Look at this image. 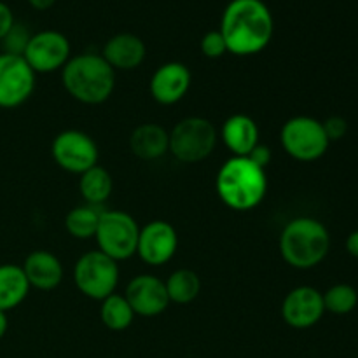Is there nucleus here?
Wrapping results in <instances>:
<instances>
[{"mask_svg": "<svg viewBox=\"0 0 358 358\" xmlns=\"http://www.w3.org/2000/svg\"><path fill=\"white\" fill-rule=\"evenodd\" d=\"M219 31L226 41L227 52L254 56L271 42L275 21L262 0H231L222 13Z\"/></svg>", "mask_w": 358, "mask_h": 358, "instance_id": "obj_1", "label": "nucleus"}, {"mask_svg": "<svg viewBox=\"0 0 358 358\" xmlns=\"http://www.w3.org/2000/svg\"><path fill=\"white\" fill-rule=\"evenodd\" d=\"M217 194L227 208L248 212L262 203L268 192V175L247 156H233L220 166L215 180Z\"/></svg>", "mask_w": 358, "mask_h": 358, "instance_id": "obj_2", "label": "nucleus"}, {"mask_svg": "<svg viewBox=\"0 0 358 358\" xmlns=\"http://www.w3.org/2000/svg\"><path fill=\"white\" fill-rule=\"evenodd\" d=\"M62 83L73 100L84 105H100L114 93L115 70L101 55L84 52L70 56L62 69Z\"/></svg>", "mask_w": 358, "mask_h": 358, "instance_id": "obj_3", "label": "nucleus"}, {"mask_svg": "<svg viewBox=\"0 0 358 358\" xmlns=\"http://www.w3.org/2000/svg\"><path fill=\"white\" fill-rule=\"evenodd\" d=\"M329 250V229L313 217H296L283 227L280 234V252L290 268H317L327 257Z\"/></svg>", "mask_w": 358, "mask_h": 358, "instance_id": "obj_4", "label": "nucleus"}, {"mask_svg": "<svg viewBox=\"0 0 358 358\" xmlns=\"http://www.w3.org/2000/svg\"><path fill=\"white\" fill-rule=\"evenodd\" d=\"M73 283L83 296L101 303L115 294L119 283V262L100 250L86 252L73 266Z\"/></svg>", "mask_w": 358, "mask_h": 358, "instance_id": "obj_5", "label": "nucleus"}, {"mask_svg": "<svg viewBox=\"0 0 358 358\" xmlns=\"http://www.w3.org/2000/svg\"><path fill=\"white\" fill-rule=\"evenodd\" d=\"M140 226L129 213L121 210H101L98 222L96 240L98 250L103 252L115 262L126 261L136 254Z\"/></svg>", "mask_w": 358, "mask_h": 358, "instance_id": "obj_6", "label": "nucleus"}, {"mask_svg": "<svg viewBox=\"0 0 358 358\" xmlns=\"http://www.w3.org/2000/svg\"><path fill=\"white\" fill-rule=\"evenodd\" d=\"M217 145V129L212 121L199 115L178 121L170 131L168 152L180 163H199L213 152Z\"/></svg>", "mask_w": 358, "mask_h": 358, "instance_id": "obj_7", "label": "nucleus"}, {"mask_svg": "<svg viewBox=\"0 0 358 358\" xmlns=\"http://www.w3.org/2000/svg\"><path fill=\"white\" fill-rule=\"evenodd\" d=\"M280 142L290 157L303 163H311L324 157L331 145L322 121L310 115L290 117L282 126Z\"/></svg>", "mask_w": 358, "mask_h": 358, "instance_id": "obj_8", "label": "nucleus"}, {"mask_svg": "<svg viewBox=\"0 0 358 358\" xmlns=\"http://www.w3.org/2000/svg\"><path fill=\"white\" fill-rule=\"evenodd\" d=\"M51 156L62 170L83 175L98 164V147L87 133L65 129L52 140Z\"/></svg>", "mask_w": 358, "mask_h": 358, "instance_id": "obj_9", "label": "nucleus"}, {"mask_svg": "<svg viewBox=\"0 0 358 358\" xmlns=\"http://www.w3.org/2000/svg\"><path fill=\"white\" fill-rule=\"evenodd\" d=\"M35 72L23 56L0 52V108H16L31 96Z\"/></svg>", "mask_w": 358, "mask_h": 358, "instance_id": "obj_10", "label": "nucleus"}, {"mask_svg": "<svg viewBox=\"0 0 358 358\" xmlns=\"http://www.w3.org/2000/svg\"><path fill=\"white\" fill-rule=\"evenodd\" d=\"M35 76L62 70L70 59V42L62 31L42 30L34 34L23 52Z\"/></svg>", "mask_w": 358, "mask_h": 358, "instance_id": "obj_11", "label": "nucleus"}, {"mask_svg": "<svg viewBox=\"0 0 358 358\" xmlns=\"http://www.w3.org/2000/svg\"><path fill=\"white\" fill-rule=\"evenodd\" d=\"M178 250V234L166 220H152L140 227L136 254L152 268L166 264Z\"/></svg>", "mask_w": 358, "mask_h": 358, "instance_id": "obj_12", "label": "nucleus"}, {"mask_svg": "<svg viewBox=\"0 0 358 358\" xmlns=\"http://www.w3.org/2000/svg\"><path fill=\"white\" fill-rule=\"evenodd\" d=\"M325 313L324 296L310 285L290 290L282 304V318L292 329H310L322 320Z\"/></svg>", "mask_w": 358, "mask_h": 358, "instance_id": "obj_13", "label": "nucleus"}, {"mask_svg": "<svg viewBox=\"0 0 358 358\" xmlns=\"http://www.w3.org/2000/svg\"><path fill=\"white\" fill-rule=\"evenodd\" d=\"M126 301L138 317H157L170 304L166 285L154 275H138L129 280L124 292Z\"/></svg>", "mask_w": 358, "mask_h": 358, "instance_id": "obj_14", "label": "nucleus"}, {"mask_svg": "<svg viewBox=\"0 0 358 358\" xmlns=\"http://www.w3.org/2000/svg\"><path fill=\"white\" fill-rule=\"evenodd\" d=\"M191 70L180 62H168L157 66L149 83L150 94L161 105H173L187 94L191 87Z\"/></svg>", "mask_w": 358, "mask_h": 358, "instance_id": "obj_15", "label": "nucleus"}, {"mask_svg": "<svg viewBox=\"0 0 358 358\" xmlns=\"http://www.w3.org/2000/svg\"><path fill=\"white\" fill-rule=\"evenodd\" d=\"M145 55L147 48L142 38L128 31L108 38L101 51V56L112 69L124 70V72L138 69L145 59Z\"/></svg>", "mask_w": 358, "mask_h": 358, "instance_id": "obj_16", "label": "nucleus"}, {"mask_svg": "<svg viewBox=\"0 0 358 358\" xmlns=\"http://www.w3.org/2000/svg\"><path fill=\"white\" fill-rule=\"evenodd\" d=\"M23 268L30 289L48 290L56 289L63 280V266L55 254L48 250H34L24 259Z\"/></svg>", "mask_w": 358, "mask_h": 358, "instance_id": "obj_17", "label": "nucleus"}, {"mask_svg": "<svg viewBox=\"0 0 358 358\" xmlns=\"http://www.w3.org/2000/svg\"><path fill=\"white\" fill-rule=\"evenodd\" d=\"M220 136L233 156H248L259 145V126L247 114H234L226 119Z\"/></svg>", "mask_w": 358, "mask_h": 358, "instance_id": "obj_18", "label": "nucleus"}, {"mask_svg": "<svg viewBox=\"0 0 358 358\" xmlns=\"http://www.w3.org/2000/svg\"><path fill=\"white\" fill-rule=\"evenodd\" d=\"M129 147L136 157L143 161H154L163 157L170 147V131L156 122H145L133 129L129 136Z\"/></svg>", "mask_w": 358, "mask_h": 358, "instance_id": "obj_19", "label": "nucleus"}, {"mask_svg": "<svg viewBox=\"0 0 358 358\" xmlns=\"http://www.w3.org/2000/svg\"><path fill=\"white\" fill-rule=\"evenodd\" d=\"M30 292V283L23 268L16 264H0V310L10 311L20 306Z\"/></svg>", "mask_w": 358, "mask_h": 358, "instance_id": "obj_20", "label": "nucleus"}, {"mask_svg": "<svg viewBox=\"0 0 358 358\" xmlns=\"http://www.w3.org/2000/svg\"><path fill=\"white\" fill-rule=\"evenodd\" d=\"M79 189L87 205L101 206L112 194V177L103 166H93L80 175Z\"/></svg>", "mask_w": 358, "mask_h": 358, "instance_id": "obj_21", "label": "nucleus"}, {"mask_svg": "<svg viewBox=\"0 0 358 358\" xmlns=\"http://www.w3.org/2000/svg\"><path fill=\"white\" fill-rule=\"evenodd\" d=\"M101 206L80 205L70 210L65 217V229L76 240H91L94 238L100 222Z\"/></svg>", "mask_w": 358, "mask_h": 358, "instance_id": "obj_22", "label": "nucleus"}, {"mask_svg": "<svg viewBox=\"0 0 358 358\" xmlns=\"http://www.w3.org/2000/svg\"><path fill=\"white\" fill-rule=\"evenodd\" d=\"M135 317V311L131 310L126 297L121 296V294H112L107 299L101 301L100 320L108 331H126L133 324Z\"/></svg>", "mask_w": 358, "mask_h": 358, "instance_id": "obj_23", "label": "nucleus"}, {"mask_svg": "<svg viewBox=\"0 0 358 358\" xmlns=\"http://www.w3.org/2000/svg\"><path fill=\"white\" fill-rule=\"evenodd\" d=\"M166 285L170 303L189 304L201 292V280L192 269H177L168 276Z\"/></svg>", "mask_w": 358, "mask_h": 358, "instance_id": "obj_24", "label": "nucleus"}, {"mask_svg": "<svg viewBox=\"0 0 358 358\" xmlns=\"http://www.w3.org/2000/svg\"><path fill=\"white\" fill-rule=\"evenodd\" d=\"M322 296H324L325 311L332 315L352 313L358 304L357 289L348 283H336V285L329 287Z\"/></svg>", "mask_w": 358, "mask_h": 358, "instance_id": "obj_25", "label": "nucleus"}, {"mask_svg": "<svg viewBox=\"0 0 358 358\" xmlns=\"http://www.w3.org/2000/svg\"><path fill=\"white\" fill-rule=\"evenodd\" d=\"M30 31L20 23H14L13 28L9 30V34L2 38V45H3V52H9V55H17L23 56L24 49H27L28 41H30Z\"/></svg>", "mask_w": 358, "mask_h": 358, "instance_id": "obj_26", "label": "nucleus"}, {"mask_svg": "<svg viewBox=\"0 0 358 358\" xmlns=\"http://www.w3.org/2000/svg\"><path fill=\"white\" fill-rule=\"evenodd\" d=\"M199 49H201L203 56L210 59H217L227 52L226 41H224L222 34L219 30H210L206 31L199 42Z\"/></svg>", "mask_w": 358, "mask_h": 358, "instance_id": "obj_27", "label": "nucleus"}, {"mask_svg": "<svg viewBox=\"0 0 358 358\" xmlns=\"http://www.w3.org/2000/svg\"><path fill=\"white\" fill-rule=\"evenodd\" d=\"M322 124H324L329 142H338V140L345 138L346 133H348V122L341 115H332V117L325 119Z\"/></svg>", "mask_w": 358, "mask_h": 358, "instance_id": "obj_28", "label": "nucleus"}, {"mask_svg": "<svg viewBox=\"0 0 358 358\" xmlns=\"http://www.w3.org/2000/svg\"><path fill=\"white\" fill-rule=\"evenodd\" d=\"M247 157H248V159L254 161V163L257 164V166L264 168V170H266V166H268V164L271 163L273 154H271V149H269L268 145H264V143H259V145L255 147V149L252 150V152L248 154Z\"/></svg>", "mask_w": 358, "mask_h": 358, "instance_id": "obj_29", "label": "nucleus"}, {"mask_svg": "<svg viewBox=\"0 0 358 358\" xmlns=\"http://www.w3.org/2000/svg\"><path fill=\"white\" fill-rule=\"evenodd\" d=\"M14 23H16V21H14V14L13 10H10V7L0 0V41L9 34V30L13 28Z\"/></svg>", "mask_w": 358, "mask_h": 358, "instance_id": "obj_30", "label": "nucleus"}, {"mask_svg": "<svg viewBox=\"0 0 358 358\" xmlns=\"http://www.w3.org/2000/svg\"><path fill=\"white\" fill-rule=\"evenodd\" d=\"M346 252H348L352 257L358 259V231H353V233H350L348 238H346Z\"/></svg>", "mask_w": 358, "mask_h": 358, "instance_id": "obj_31", "label": "nucleus"}, {"mask_svg": "<svg viewBox=\"0 0 358 358\" xmlns=\"http://www.w3.org/2000/svg\"><path fill=\"white\" fill-rule=\"evenodd\" d=\"M28 2H30V6L34 7V9L48 10V9H51L52 6H55L56 0H28Z\"/></svg>", "mask_w": 358, "mask_h": 358, "instance_id": "obj_32", "label": "nucleus"}, {"mask_svg": "<svg viewBox=\"0 0 358 358\" xmlns=\"http://www.w3.org/2000/svg\"><path fill=\"white\" fill-rule=\"evenodd\" d=\"M7 329H9V320H7V313L6 311L0 310V339L6 336Z\"/></svg>", "mask_w": 358, "mask_h": 358, "instance_id": "obj_33", "label": "nucleus"}]
</instances>
